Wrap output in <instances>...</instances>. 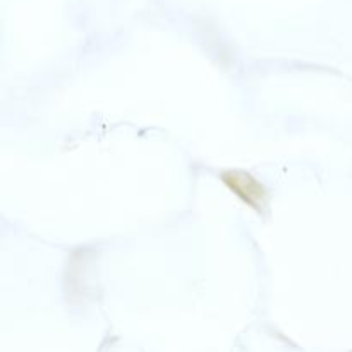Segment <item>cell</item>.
<instances>
[{
	"label": "cell",
	"instance_id": "6da1fadb",
	"mask_svg": "<svg viewBox=\"0 0 352 352\" xmlns=\"http://www.w3.org/2000/svg\"><path fill=\"white\" fill-rule=\"evenodd\" d=\"M227 184L244 198V201L250 203L251 206H256L258 203L263 201V188L256 184V181L250 177V175H239V174H226L223 175Z\"/></svg>",
	"mask_w": 352,
	"mask_h": 352
}]
</instances>
